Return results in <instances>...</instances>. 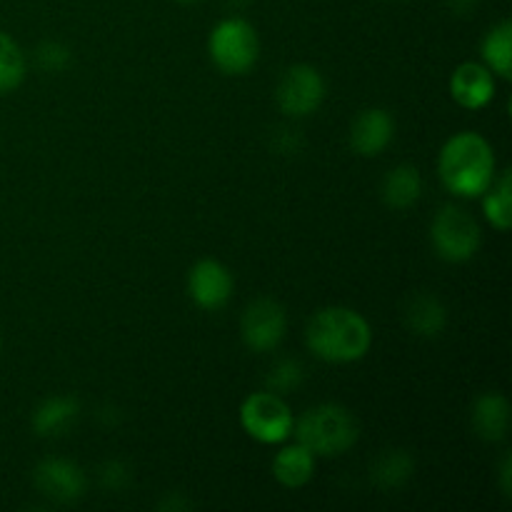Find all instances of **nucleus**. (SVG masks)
Segmentation results:
<instances>
[{
	"label": "nucleus",
	"mask_w": 512,
	"mask_h": 512,
	"mask_svg": "<svg viewBox=\"0 0 512 512\" xmlns=\"http://www.w3.org/2000/svg\"><path fill=\"white\" fill-rule=\"evenodd\" d=\"M285 330H288L285 308L270 298H260L248 305L243 323H240L245 345L255 353H268V350L278 348L280 340L285 338Z\"/></svg>",
	"instance_id": "nucleus-8"
},
{
	"label": "nucleus",
	"mask_w": 512,
	"mask_h": 512,
	"mask_svg": "<svg viewBox=\"0 0 512 512\" xmlns=\"http://www.w3.org/2000/svg\"><path fill=\"white\" fill-rule=\"evenodd\" d=\"M315 455L305 445L295 443L280 450L273 460V475L285 488H303L313 480Z\"/></svg>",
	"instance_id": "nucleus-16"
},
{
	"label": "nucleus",
	"mask_w": 512,
	"mask_h": 512,
	"mask_svg": "<svg viewBox=\"0 0 512 512\" xmlns=\"http://www.w3.org/2000/svg\"><path fill=\"white\" fill-rule=\"evenodd\" d=\"M188 293L198 308L220 310L233 295V275L223 263L205 258L190 268Z\"/></svg>",
	"instance_id": "nucleus-9"
},
{
	"label": "nucleus",
	"mask_w": 512,
	"mask_h": 512,
	"mask_svg": "<svg viewBox=\"0 0 512 512\" xmlns=\"http://www.w3.org/2000/svg\"><path fill=\"white\" fill-rule=\"evenodd\" d=\"M300 383H303V365L298 360H280L268 375V388L278 395L298 388Z\"/></svg>",
	"instance_id": "nucleus-22"
},
{
	"label": "nucleus",
	"mask_w": 512,
	"mask_h": 512,
	"mask_svg": "<svg viewBox=\"0 0 512 512\" xmlns=\"http://www.w3.org/2000/svg\"><path fill=\"white\" fill-rule=\"evenodd\" d=\"M240 425L258 443L275 445L288 440L293 433V413L278 393L263 390L245 398L240 408Z\"/></svg>",
	"instance_id": "nucleus-5"
},
{
	"label": "nucleus",
	"mask_w": 512,
	"mask_h": 512,
	"mask_svg": "<svg viewBox=\"0 0 512 512\" xmlns=\"http://www.w3.org/2000/svg\"><path fill=\"white\" fill-rule=\"evenodd\" d=\"M280 110L290 118H305L315 113L325 98V80L313 65H293L285 70V75L278 83Z\"/></svg>",
	"instance_id": "nucleus-7"
},
{
	"label": "nucleus",
	"mask_w": 512,
	"mask_h": 512,
	"mask_svg": "<svg viewBox=\"0 0 512 512\" xmlns=\"http://www.w3.org/2000/svg\"><path fill=\"white\" fill-rule=\"evenodd\" d=\"M430 238H433L440 258L448 260V263H465L480 248V225L473 215H468V210L445 205L435 215Z\"/></svg>",
	"instance_id": "nucleus-6"
},
{
	"label": "nucleus",
	"mask_w": 512,
	"mask_h": 512,
	"mask_svg": "<svg viewBox=\"0 0 512 512\" xmlns=\"http://www.w3.org/2000/svg\"><path fill=\"white\" fill-rule=\"evenodd\" d=\"M80 413V403L68 395H55L45 403L38 405L33 413V430L40 438H53V435H63L70 425L75 423Z\"/></svg>",
	"instance_id": "nucleus-15"
},
{
	"label": "nucleus",
	"mask_w": 512,
	"mask_h": 512,
	"mask_svg": "<svg viewBox=\"0 0 512 512\" xmlns=\"http://www.w3.org/2000/svg\"><path fill=\"white\" fill-rule=\"evenodd\" d=\"M413 458H410L405 450H385L378 460L370 468V478L378 488L383 490H395L400 485H405L413 475Z\"/></svg>",
	"instance_id": "nucleus-20"
},
{
	"label": "nucleus",
	"mask_w": 512,
	"mask_h": 512,
	"mask_svg": "<svg viewBox=\"0 0 512 512\" xmlns=\"http://www.w3.org/2000/svg\"><path fill=\"white\" fill-rule=\"evenodd\" d=\"M395 138V120L388 110L383 108H370L363 110L358 118L353 120L350 128V145L355 153L363 158H375L383 153Z\"/></svg>",
	"instance_id": "nucleus-11"
},
{
	"label": "nucleus",
	"mask_w": 512,
	"mask_h": 512,
	"mask_svg": "<svg viewBox=\"0 0 512 512\" xmlns=\"http://www.w3.org/2000/svg\"><path fill=\"white\" fill-rule=\"evenodd\" d=\"M500 485H503L505 495L512 493V458L510 455H505L503 465H500Z\"/></svg>",
	"instance_id": "nucleus-24"
},
{
	"label": "nucleus",
	"mask_w": 512,
	"mask_h": 512,
	"mask_svg": "<svg viewBox=\"0 0 512 512\" xmlns=\"http://www.w3.org/2000/svg\"><path fill=\"white\" fill-rule=\"evenodd\" d=\"M208 50L213 63L228 75H243L258 63L260 40L253 25L243 18H228L210 33Z\"/></svg>",
	"instance_id": "nucleus-4"
},
{
	"label": "nucleus",
	"mask_w": 512,
	"mask_h": 512,
	"mask_svg": "<svg viewBox=\"0 0 512 512\" xmlns=\"http://www.w3.org/2000/svg\"><path fill=\"white\" fill-rule=\"evenodd\" d=\"M25 78V55L8 33L0 30V93H10Z\"/></svg>",
	"instance_id": "nucleus-21"
},
{
	"label": "nucleus",
	"mask_w": 512,
	"mask_h": 512,
	"mask_svg": "<svg viewBox=\"0 0 512 512\" xmlns=\"http://www.w3.org/2000/svg\"><path fill=\"white\" fill-rule=\"evenodd\" d=\"M38 63L43 65L45 70H53V73H58V70L68 68L70 50L65 48L63 43H53V40H48V43H43L38 48Z\"/></svg>",
	"instance_id": "nucleus-23"
},
{
	"label": "nucleus",
	"mask_w": 512,
	"mask_h": 512,
	"mask_svg": "<svg viewBox=\"0 0 512 512\" xmlns=\"http://www.w3.org/2000/svg\"><path fill=\"white\" fill-rule=\"evenodd\" d=\"M438 170L450 193L478 198L495 180V153L483 135L458 133L440 150Z\"/></svg>",
	"instance_id": "nucleus-2"
},
{
	"label": "nucleus",
	"mask_w": 512,
	"mask_h": 512,
	"mask_svg": "<svg viewBox=\"0 0 512 512\" xmlns=\"http://www.w3.org/2000/svg\"><path fill=\"white\" fill-rule=\"evenodd\" d=\"M180 3H193V0H180Z\"/></svg>",
	"instance_id": "nucleus-25"
},
{
	"label": "nucleus",
	"mask_w": 512,
	"mask_h": 512,
	"mask_svg": "<svg viewBox=\"0 0 512 512\" xmlns=\"http://www.w3.org/2000/svg\"><path fill=\"white\" fill-rule=\"evenodd\" d=\"M310 353L325 363H355L373 345L368 320L350 308H323L313 315L305 330Z\"/></svg>",
	"instance_id": "nucleus-1"
},
{
	"label": "nucleus",
	"mask_w": 512,
	"mask_h": 512,
	"mask_svg": "<svg viewBox=\"0 0 512 512\" xmlns=\"http://www.w3.org/2000/svg\"><path fill=\"white\" fill-rule=\"evenodd\" d=\"M483 60L503 80L512 78V23L503 20L483 40Z\"/></svg>",
	"instance_id": "nucleus-18"
},
{
	"label": "nucleus",
	"mask_w": 512,
	"mask_h": 512,
	"mask_svg": "<svg viewBox=\"0 0 512 512\" xmlns=\"http://www.w3.org/2000/svg\"><path fill=\"white\" fill-rule=\"evenodd\" d=\"M0 345H3V340H0Z\"/></svg>",
	"instance_id": "nucleus-26"
},
{
	"label": "nucleus",
	"mask_w": 512,
	"mask_h": 512,
	"mask_svg": "<svg viewBox=\"0 0 512 512\" xmlns=\"http://www.w3.org/2000/svg\"><path fill=\"white\" fill-rule=\"evenodd\" d=\"M450 93L455 103L468 110H480L493 100L495 95V75L488 65L463 63L450 78Z\"/></svg>",
	"instance_id": "nucleus-12"
},
{
	"label": "nucleus",
	"mask_w": 512,
	"mask_h": 512,
	"mask_svg": "<svg viewBox=\"0 0 512 512\" xmlns=\"http://www.w3.org/2000/svg\"><path fill=\"white\" fill-rule=\"evenodd\" d=\"M380 193H383L388 208L405 210L418 203L420 195H423V178L413 165H398L385 175Z\"/></svg>",
	"instance_id": "nucleus-17"
},
{
	"label": "nucleus",
	"mask_w": 512,
	"mask_h": 512,
	"mask_svg": "<svg viewBox=\"0 0 512 512\" xmlns=\"http://www.w3.org/2000/svg\"><path fill=\"white\" fill-rule=\"evenodd\" d=\"M35 488L55 503H75L85 493V475L70 460L48 458L35 468Z\"/></svg>",
	"instance_id": "nucleus-10"
},
{
	"label": "nucleus",
	"mask_w": 512,
	"mask_h": 512,
	"mask_svg": "<svg viewBox=\"0 0 512 512\" xmlns=\"http://www.w3.org/2000/svg\"><path fill=\"white\" fill-rule=\"evenodd\" d=\"M405 325L418 338H438L445 325H448L445 305L430 293L415 295V298H410L408 308H405Z\"/></svg>",
	"instance_id": "nucleus-14"
},
{
	"label": "nucleus",
	"mask_w": 512,
	"mask_h": 512,
	"mask_svg": "<svg viewBox=\"0 0 512 512\" xmlns=\"http://www.w3.org/2000/svg\"><path fill=\"white\" fill-rule=\"evenodd\" d=\"M485 218L500 233H508L512 225V170H505L498 180H493L485 190Z\"/></svg>",
	"instance_id": "nucleus-19"
},
{
	"label": "nucleus",
	"mask_w": 512,
	"mask_h": 512,
	"mask_svg": "<svg viewBox=\"0 0 512 512\" xmlns=\"http://www.w3.org/2000/svg\"><path fill=\"white\" fill-rule=\"evenodd\" d=\"M295 438L313 455L335 458L358 443V423L348 408L325 403L303 413V418L295 423Z\"/></svg>",
	"instance_id": "nucleus-3"
},
{
	"label": "nucleus",
	"mask_w": 512,
	"mask_h": 512,
	"mask_svg": "<svg viewBox=\"0 0 512 512\" xmlns=\"http://www.w3.org/2000/svg\"><path fill=\"white\" fill-rule=\"evenodd\" d=\"M473 428L478 438L488 443H498L508 435L510 428V403L500 393L480 395L473 408Z\"/></svg>",
	"instance_id": "nucleus-13"
}]
</instances>
